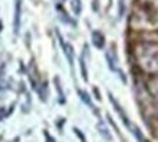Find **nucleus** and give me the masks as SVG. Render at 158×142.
I'll return each mask as SVG.
<instances>
[{
	"label": "nucleus",
	"mask_w": 158,
	"mask_h": 142,
	"mask_svg": "<svg viewBox=\"0 0 158 142\" xmlns=\"http://www.w3.org/2000/svg\"><path fill=\"white\" fill-rule=\"evenodd\" d=\"M136 57L141 65L148 71L158 70V45L155 44H141L136 48Z\"/></svg>",
	"instance_id": "obj_1"
},
{
	"label": "nucleus",
	"mask_w": 158,
	"mask_h": 142,
	"mask_svg": "<svg viewBox=\"0 0 158 142\" xmlns=\"http://www.w3.org/2000/svg\"><path fill=\"white\" fill-rule=\"evenodd\" d=\"M109 100L110 102H112V104H113V107H115L116 109V112H118V115H119L120 116V119H122V120H123V123H125V126H126V128L129 129H132V125H131V120H129V118H128V116H126V113H125V110L122 109V107H120V104L118 103V102H116V99L115 97H113V96L110 94L109 93Z\"/></svg>",
	"instance_id": "obj_2"
},
{
	"label": "nucleus",
	"mask_w": 158,
	"mask_h": 142,
	"mask_svg": "<svg viewBox=\"0 0 158 142\" xmlns=\"http://www.w3.org/2000/svg\"><path fill=\"white\" fill-rule=\"evenodd\" d=\"M20 15H22V0H15V15H13V31H15V33L19 32Z\"/></svg>",
	"instance_id": "obj_3"
},
{
	"label": "nucleus",
	"mask_w": 158,
	"mask_h": 142,
	"mask_svg": "<svg viewBox=\"0 0 158 142\" xmlns=\"http://www.w3.org/2000/svg\"><path fill=\"white\" fill-rule=\"evenodd\" d=\"M58 35V39H60V44H61V48H62V51H64V54H65V57H67L68 62H70V65H71L73 68V62H74V49H73V47L70 45L68 42H64V39H62V36L60 35V32H57Z\"/></svg>",
	"instance_id": "obj_4"
},
{
	"label": "nucleus",
	"mask_w": 158,
	"mask_h": 142,
	"mask_svg": "<svg viewBox=\"0 0 158 142\" xmlns=\"http://www.w3.org/2000/svg\"><path fill=\"white\" fill-rule=\"evenodd\" d=\"M91 41H93V45L99 49L105 47V35L99 31H94V32L91 33Z\"/></svg>",
	"instance_id": "obj_5"
},
{
	"label": "nucleus",
	"mask_w": 158,
	"mask_h": 142,
	"mask_svg": "<svg viewBox=\"0 0 158 142\" xmlns=\"http://www.w3.org/2000/svg\"><path fill=\"white\" fill-rule=\"evenodd\" d=\"M96 128H97V131H99V133L102 135V138H105L106 141H112V135H110L109 129L106 128L105 122L99 120V122H97V125H96Z\"/></svg>",
	"instance_id": "obj_6"
},
{
	"label": "nucleus",
	"mask_w": 158,
	"mask_h": 142,
	"mask_svg": "<svg viewBox=\"0 0 158 142\" xmlns=\"http://www.w3.org/2000/svg\"><path fill=\"white\" fill-rule=\"evenodd\" d=\"M106 61H107V65H109L110 70L118 71V68H116V55H115V52L113 51L106 52Z\"/></svg>",
	"instance_id": "obj_7"
},
{
	"label": "nucleus",
	"mask_w": 158,
	"mask_h": 142,
	"mask_svg": "<svg viewBox=\"0 0 158 142\" xmlns=\"http://www.w3.org/2000/svg\"><path fill=\"white\" fill-rule=\"evenodd\" d=\"M54 83H55V87H57V93H58V97H60V103H65V94H64V91H62L60 78L55 77V78H54Z\"/></svg>",
	"instance_id": "obj_8"
},
{
	"label": "nucleus",
	"mask_w": 158,
	"mask_h": 142,
	"mask_svg": "<svg viewBox=\"0 0 158 142\" xmlns=\"http://www.w3.org/2000/svg\"><path fill=\"white\" fill-rule=\"evenodd\" d=\"M70 6H71V10L74 12V15L81 13V0H70Z\"/></svg>",
	"instance_id": "obj_9"
},
{
	"label": "nucleus",
	"mask_w": 158,
	"mask_h": 142,
	"mask_svg": "<svg viewBox=\"0 0 158 142\" xmlns=\"http://www.w3.org/2000/svg\"><path fill=\"white\" fill-rule=\"evenodd\" d=\"M78 96H80V99H81L83 103H86L87 106H90V107H93V103H91V99L90 96L87 94L84 90H78Z\"/></svg>",
	"instance_id": "obj_10"
},
{
	"label": "nucleus",
	"mask_w": 158,
	"mask_h": 142,
	"mask_svg": "<svg viewBox=\"0 0 158 142\" xmlns=\"http://www.w3.org/2000/svg\"><path fill=\"white\" fill-rule=\"evenodd\" d=\"M132 132H134V135L136 136V139H138V142H148L147 139L144 138V135H142V132H141V129L138 128V126H132V129H131Z\"/></svg>",
	"instance_id": "obj_11"
},
{
	"label": "nucleus",
	"mask_w": 158,
	"mask_h": 142,
	"mask_svg": "<svg viewBox=\"0 0 158 142\" xmlns=\"http://www.w3.org/2000/svg\"><path fill=\"white\" fill-rule=\"evenodd\" d=\"M80 70H81V76L83 78H84V81L89 80V76H87V68H86V60H84V57H80Z\"/></svg>",
	"instance_id": "obj_12"
},
{
	"label": "nucleus",
	"mask_w": 158,
	"mask_h": 142,
	"mask_svg": "<svg viewBox=\"0 0 158 142\" xmlns=\"http://www.w3.org/2000/svg\"><path fill=\"white\" fill-rule=\"evenodd\" d=\"M74 132H76V135H77V136L80 138V141H81V142H87V141H86V138H84V135H83V132H81V131H80V129L74 128Z\"/></svg>",
	"instance_id": "obj_13"
},
{
	"label": "nucleus",
	"mask_w": 158,
	"mask_h": 142,
	"mask_svg": "<svg viewBox=\"0 0 158 142\" xmlns=\"http://www.w3.org/2000/svg\"><path fill=\"white\" fill-rule=\"evenodd\" d=\"M119 6H120V9H119V16H122V15H123V0H119Z\"/></svg>",
	"instance_id": "obj_14"
},
{
	"label": "nucleus",
	"mask_w": 158,
	"mask_h": 142,
	"mask_svg": "<svg viewBox=\"0 0 158 142\" xmlns=\"http://www.w3.org/2000/svg\"><path fill=\"white\" fill-rule=\"evenodd\" d=\"M118 73H119V76H120V78H122V81H123V83H126V77H125L123 73H122V71H118Z\"/></svg>",
	"instance_id": "obj_15"
}]
</instances>
